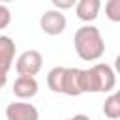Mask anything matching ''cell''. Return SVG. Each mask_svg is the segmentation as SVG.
Here are the masks:
<instances>
[{
	"label": "cell",
	"mask_w": 120,
	"mask_h": 120,
	"mask_svg": "<svg viewBox=\"0 0 120 120\" xmlns=\"http://www.w3.org/2000/svg\"><path fill=\"white\" fill-rule=\"evenodd\" d=\"M73 45H75V52L79 54L81 60L86 62H94L99 60L105 54V41L103 36L99 32L98 26L86 22L84 26H81L75 36H73Z\"/></svg>",
	"instance_id": "obj_1"
},
{
	"label": "cell",
	"mask_w": 120,
	"mask_h": 120,
	"mask_svg": "<svg viewBox=\"0 0 120 120\" xmlns=\"http://www.w3.org/2000/svg\"><path fill=\"white\" fill-rule=\"evenodd\" d=\"M82 94L84 92H111L116 86V73L109 64L98 62L88 69H82Z\"/></svg>",
	"instance_id": "obj_2"
},
{
	"label": "cell",
	"mask_w": 120,
	"mask_h": 120,
	"mask_svg": "<svg viewBox=\"0 0 120 120\" xmlns=\"http://www.w3.org/2000/svg\"><path fill=\"white\" fill-rule=\"evenodd\" d=\"M43 68V54L36 49H28L24 52L19 54V58L15 60V71L19 75H38Z\"/></svg>",
	"instance_id": "obj_3"
},
{
	"label": "cell",
	"mask_w": 120,
	"mask_h": 120,
	"mask_svg": "<svg viewBox=\"0 0 120 120\" xmlns=\"http://www.w3.org/2000/svg\"><path fill=\"white\" fill-rule=\"evenodd\" d=\"M68 26V19L60 9H47L39 17V28L47 36H60Z\"/></svg>",
	"instance_id": "obj_4"
},
{
	"label": "cell",
	"mask_w": 120,
	"mask_h": 120,
	"mask_svg": "<svg viewBox=\"0 0 120 120\" xmlns=\"http://www.w3.org/2000/svg\"><path fill=\"white\" fill-rule=\"evenodd\" d=\"M6 118L8 120H39V111L30 105L26 99L11 101L6 107Z\"/></svg>",
	"instance_id": "obj_5"
},
{
	"label": "cell",
	"mask_w": 120,
	"mask_h": 120,
	"mask_svg": "<svg viewBox=\"0 0 120 120\" xmlns=\"http://www.w3.org/2000/svg\"><path fill=\"white\" fill-rule=\"evenodd\" d=\"M82 69L81 68H66L64 69V88H62V94L66 96H81L82 94Z\"/></svg>",
	"instance_id": "obj_6"
},
{
	"label": "cell",
	"mask_w": 120,
	"mask_h": 120,
	"mask_svg": "<svg viewBox=\"0 0 120 120\" xmlns=\"http://www.w3.org/2000/svg\"><path fill=\"white\" fill-rule=\"evenodd\" d=\"M39 90V84L36 81V77H30V75H19L13 82V94L21 99H30L38 94Z\"/></svg>",
	"instance_id": "obj_7"
},
{
	"label": "cell",
	"mask_w": 120,
	"mask_h": 120,
	"mask_svg": "<svg viewBox=\"0 0 120 120\" xmlns=\"http://www.w3.org/2000/svg\"><path fill=\"white\" fill-rule=\"evenodd\" d=\"M101 9V0H77L75 13L82 22H92L98 19Z\"/></svg>",
	"instance_id": "obj_8"
},
{
	"label": "cell",
	"mask_w": 120,
	"mask_h": 120,
	"mask_svg": "<svg viewBox=\"0 0 120 120\" xmlns=\"http://www.w3.org/2000/svg\"><path fill=\"white\" fill-rule=\"evenodd\" d=\"M15 60V41L9 36L0 34V71L8 73Z\"/></svg>",
	"instance_id": "obj_9"
},
{
	"label": "cell",
	"mask_w": 120,
	"mask_h": 120,
	"mask_svg": "<svg viewBox=\"0 0 120 120\" xmlns=\"http://www.w3.org/2000/svg\"><path fill=\"white\" fill-rule=\"evenodd\" d=\"M64 69L66 68L62 66H54L47 73V86L56 94H62V88H64Z\"/></svg>",
	"instance_id": "obj_10"
},
{
	"label": "cell",
	"mask_w": 120,
	"mask_h": 120,
	"mask_svg": "<svg viewBox=\"0 0 120 120\" xmlns=\"http://www.w3.org/2000/svg\"><path fill=\"white\" fill-rule=\"evenodd\" d=\"M103 114L107 118H111V120L120 118V96L116 92H112L105 99V103H103Z\"/></svg>",
	"instance_id": "obj_11"
},
{
	"label": "cell",
	"mask_w": 120,
	"mask_h": 120,
	"mask_svg": "<svg viewBox=\"0 0 120 120\" xmlns=\"http://www.w3.org/2000/svg\"><path fill=\"white\" fill-rule=\"evenodd\" d=\"M105 15L111 22H120V0H107Z\"/></svg>",
	"instance_id": "obj_12"
},
{
	"label": "cell",
	"mask_w": 120,
	"mask_h": 120,
	"mask_svg": "<svg viewBox=\"0 0 120 120\" xmlns=\"http://www.w3.org/2000/svg\"><path fill=\"white\" fill-rule=\"evenodd\" d=\"M9 22H11V11H9V8H8V6L0 4V30L8 28V26H9Z\"/></svg>",
	"instance_id": "obj_13"
},
{
	"label": "cell",
	"mask_w": 120,
	"mask_h": 120,
	"mask_svg": "<svg viewBox=\"0 0 120 120\" xmlns=\"http://www.w3.org/2000/svg\"><path fill=\"white\" fill-rule=\"evenodd\" d=\"M51 2H52L54 9H60V11L71 9V8H75V4H77V0H51Z\"/></svg>",
	"instance_id": "obj_14"
},
{
	"label": "cell",
	"mask_w": 120,
	"mask_h": 120,
	"mask_svg": "<svg viewBox=\"0 0 120 120\" xmlns=\"http://www.w3.org/2000/svg\"><path fill=\"white\" fill-rule=\"evenodd\" d=\"M6 82H8V73H4V71H0V90L6 86Z\"/></svg>",
	"instance_id": "obj_15"
},
{
	"label": "cell",
	"mask_w": 120,
	"mask_h": 120,
	"mask_svg": "<svg viewBox=\"0 0 120 120\" xmlns=\"http://www.w3.org/2000/svg\"><path fill=\"white\" fill-rule=\"evenodd\" d=\"M71 120H90V116H86V114H75V116H71Z\"/></svg>",
	"instance_id": "obj_16"
},
{
	"label": "cell",
	"mask_w": 120,
	"mask_h": 120,
	"mask_svg": "<svg viewBox=\"0 0 120 120\" xmlns=\"http://www.w3.org/2000/svg\"><path fill=\"white\" fill-rule=\"evenodd\" d=\"M8 2H13V0H0V4H8Z\"/></svg>",
	"instance_id": "obj_17"
},
{
	"label": "cell",
	"mask_w": 120,
	"mask_h": 120,
	"mask_svg": "<svg viewBox=\"0 0 120 120\" xmlns=\"http://www.w3.org/2000/svg\"><path fill=\"white\" fill-rule=\"evenodd\" d=\"M68 120H71V118H68Z\"/></svg>",
	"instance_id": "obj_18"
}]
</instances>
